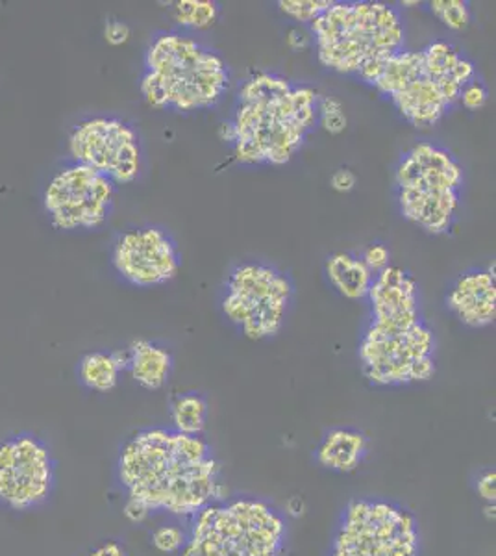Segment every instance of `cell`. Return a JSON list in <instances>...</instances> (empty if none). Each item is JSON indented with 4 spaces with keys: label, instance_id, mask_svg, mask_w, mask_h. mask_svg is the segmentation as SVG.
<instances>
[{
    "label": "cell",
    "instance_id": "cell-1",
    "mask_svg": "<svg viewBox=\"0 0 496 556\" xmlns=\"http://www.w3.org/2000/svg\"><path fill=\"white\" fill-rule=\"evenodd\" d=\"M117 479L130 500L180 519L227 501L220 464L202 437L167 427L139 430L120 450Z\"/></svg>",
    "mask_w": 496,
    "mask_h": 556
},
{
    "label": "cell",
    "instance_id": "cell-2",
    "mask_svg": "<svg viewBox=\"0 0 496 556\" xmlns=\"http://www.w3.org/2000/svg\"><path fill=\"white\" fill-rule=\"evenodd\" d=\"M319 93L277 73L259 71L241 84L232 119L222 123L239 164H290L317 127Z\"/></svg>",
    "mask_w": 496,
    "mask_h": 556
},
{
    "label": "cell",
    "instance_id": "cell-3",
    "mask_svg": "<svg viewBox=\"0 0 496 556\" xmlns=\"http://www.w3.org/2000/svg\"><path fill=\"white\" fill-rule=\"evenodd\" d=\"M308 28L325 70L356 76L367 86L406 41L400 12L372 0L332 2Z\"/></svg>",
    "mask_w": 496,
    "mask_h": 556
},
{
    "label": "cell",
    "instance_id": "cell-4",
    "mask_svg": "<svg viewBox=\"0 0 496 556\" xmlns=\"http://www.w3.org/2000/svg\"><path fill=\"white\" fill-rule=\"evenodd\" d=\"M230 67L219 52L182 30L152 38L145 52L141 96L154 110L193 114L214 108L230 88Z\"/></svg>",
    "mask_w": 496,
    "mask_h": 556
},
{
    "label": "cell",
    "instance_id": "cell-5",
    "mask_svg": "<svg viewBox=\"0 0 496 556\" xmlns=\"http://www.w3.org/2000/svg\"><path fill=\"white\" fill-rule=\"evenodd\" d=\"M463 180V167L453 152L432 141L417 143L396 164L400 214L428 235H446L461 208Z\"/></svg>",
    "mask_w": 496,
    "mask_h": 556
},
{
    "label": "cell",
    "instance_id": "cell-6",
    "mask_svg": "<svg viewBox=\"0 0 496 556\" xmlns=\"http://www.w3.org/2000/svg\"><path fill=\"white\" fill-rule=\"evenodd\" d=\"M285 519L262 500L215 503L189 519L180 556H282Z\"/></svg>",
    "mask_w": 496,
    "mask_h": 556
},
{
    "label": "cell",
    "instance_id": "cell-7",
    "mask_svg": "<svg viewBox=\"0 0 496 556\" xmlns=\"http://www.w3.org/2000/svg\"><path fill=\"white\" fill-rule=\"evenodd\" d=\"M293 295L290 275L265 262H243L228 275L220 308L241 334L262 342L280 334Z\"/></svg>",
    "mask_w": 496,
    "mask_h": 556
},
{
    "label": "cell",
    "instance_id": "cell-8",
    "mask_svg": "<svg viewBox=\"0 0 496 556\" xmlns=\"http://www.w3.org/2000/svg\"><path fill=\"white\" fill-rule=\"evenodd\" d=\"M419 521L408 508L380 497L345 506L333 532L330 556H419Z\"/></svg>",
    "mask_w": 496,
    "mask_h": 556
},
{
    "label": "cell",
    "instance_id": "cell-9",
    "mask_svg": "<svg viewBox=\"0 0 496 556\" xmlns=\"http://www.w3.org/2000/svg\"><path fill=\"white\" fill-rule=\"evenodd\" d=\"M365 379L374 386H409L435 375V334L424 319L409 325L367 323L358 348Z\"/></svg>",
    "mask_w": 496,
    "mask_h": 556
},
{
    "label": "cell",
    "instance_id": "cell-10",
    "mask_svg": "<svg viewBox=\"0 0 496 556\" xmlns=\"http://www.w3.org/2000/svg\"><path fill=\"white\" fill-rule=\"evenodd\" d=\"M67 151L73 164L101 173L115 186L138 180L143 164L138 130L119 117L80 121L71 132Z\"/></svg>",
    "mask_w": 496,
    "mask_h": 556
},
{
    "label": "cell",
    "instance_id": "cell-11",
    "mask_svg": "<svg viewBox=\"0 0 496 556\" xmlns=\"http://www.w3.org/2000/svg\"><path fill=\"white\" fill-rule=\"evenodd\" d=\"M115 188L101 173L71 162L47 184L43 208L58 230H97L110 219Z\"/></svg>",
    "mask_w": 496,
    "mask_h": 556
},
{
    "label": "cell",
    "instance_id": "cell-12",
    "mask_svg": "<svg viewBox=\"0 0 496 556\" xmlns=\"http://www.w3.org/2000/svg\"><path fill=\"white\" fill-rule=\"evenodd\" d=\"M56 460L51 447L30 432L0 440V505L28 513L51 500Z\"/></svg>",
    "mask_w": 496,
    "mask_h": 556
},
{
    "label": "cell",
    "instance_id": "cell-13",
    "mask_svg": "<svg viewBox=\"0 0 496 556\" xmlns=\"http://www.w3.org/2000/svg\"><path fill=\"white\" fill-rule=\"evenodd\" d=\"M112 264L128 285L156 288L178 275L182 254L167 230L149 225L130 228L115 240Z\"/></svg>",
    "mask_w": 496,
    "mask_h": 556
},
{
    "label": "cell",
    "instance_id": "cell-14",
    "mask_svg": "<svg viewBox=\"0 0 496 556\" xmlns=\"http://www.w3.org/2000/svg\"><path fill=\"white\" fill-rule=\"evenodd\" d=\"M365 301L369 303V323L409 325L422 319L419 285L403 267L390 266L378 273Z\"/></svg>",
    "mask_w": 496,
    "mask_h": 556
},
{
    "label": "cell",
    "instance_id": "cell-15",
    "mask_svg": "<svg viewBox=\"0 0 496 556\" xmlns=\"http://www.w3.org/2000/svg\"><path fill=\"white\" fill-rule=\"evenodd\" d=\"M446 308L469 329H485L496 319V280L493 269L463 273L446 293Z\"/></svg>",
    "mask_w": 496,
    "mask_h": 556
},
{
    "label": "cell",
    "instance_id": "cell-16",
    "mask_svg": "<svg viewBox=\"0 0 496 556\" xmlns=\"http://www.w3.org/2000/svg\"><path fill=\"white\" fill-rule=\"evenodd\" d=\"M424 75L437 86L446 101L454 106L459 96L476 76V65L471 58L456 49L453 43L435 39L421 51Z\"/></svg>",
    "mask_w": 496,
    "mask_h": 556
},
{
    "label": "cell",
    "instance_id": "cell-17",
    "mask_svg": "<svg viewBox=\"0 0 496 556\" xmlns=\"http://www.w3.org/2000/svg\"><path fill=\"white\" fill-rule=\"evenodd\" d=\"M390 101L400 117L419 130H428L440 125L441 119L453 108L437 86L424 75V70L414 83H409L406 88L391 97Z\"/></svg>",
    "mask_w": 496,
    "mask_h": 556
},
{
    "label": "cell",
    "instance_id": "cell-18",
    "mask_svg": "<svg viewBox=\"0 0 496 556\" xmlns=\"http://www.w3.org/2000/svg\"><path fill=\"white\" fill-rule=\"evenodd\" d=\"M369 453V440L352 427H333L315 451V460L332 473H354Z\"/></svg>",
    "mask_w": 496,
    "mask_h": 556
},
{
    "label": "cell",
    "instance_id": "cell-19",
    "mask_svg": "<svg viewBox=\"0 0 496 556\" xmlns=\"http://www.w3.org/2000/svg\"><path fill=\"white\" fill-rule=\"evenodd\" d=\"M128 351V374L136 384L149 392H157L169 382L175 358L167 349L151 340H133Z\"/></svg>",
    "mask_w": 496,
    "mask_h": 556
},
{
    "label": "cell",
    "instance_id": "cell-20",
    "mask_svg": "<svg viewBox=\"0 0 496 556\" xmlns=\"http://www.w3.org/2000/svg\"><path fill=\"white\" fill-rule=\"evenodd\" d=\"M327 277L333 290L348 301H365L374 280V275L365 266L361 256L348 251L328 256Z\"/></svg>",
    "mask_w": 496,
    "mask_h": 556
},
{
    "label": "cell",
    "instance_id": "cell-21",
    "mask_svg": "<svg viewBox=\"0 0 496 556\" xmlns=\"http://www.w3.org/2000/svg\"><path fill=\"white\" fill-rule=\"evenodd\" d=\"M128 369V351H93L78 364V380L88 390L107 393L119 384L120 374Z\"/></svg>",
    "mask_w": 496,
    "mask_h": 556
},
{
    "label": "cell",
    "instance_id": "cell-22",
    "mask_svg": "<svg viewBox=\"0 0 496 556\" xmlns=\"http://www.w3.org/2000/svg\"><path fill=\"white\" fill-rule=\"evenodd\" d=\"M207 414V401L201 393H182L170 405V429L186 437H202L206 430Z\"/></svg>",
    "mask_w": 496,
    "mask_h": 556
},
{
    "label": "cell",
    "instance_id": "cell-23",
    "mask_svg": "<svg viewBox=\"0 0 496 556\" xmlns=\"http://www.w3.org/2000/svg\"><path fill=\"white\" fill-rule=\"evenodd\" d=\"M219 13L212 0H178L173 4V20L188 34L209 30L219 21Z\"/></svg>",
    "mask_w": 496,
    "mask_h": 556
},
{
    "label": "cell",
    "instance_id": "cell-24",
    "mask_svg": "<svg viewBox=\"0 0 496 556\" xmlns=\"http://www.w3.org/2000/svg\"><path fill=\"white\" fill-rule=\"evenodd\" d=\"M428 7H430V12L434 13L435 17L448 30L461 33L471 25L472 13L469 2H463V0H432Z\"/></svg>",
    "mask_w": 496,
    "mask_h": 556
},
{
    "label": "cell",
    "instance_id": "cell-25",
    "mask_svg": "<svg viewBox=\"0 0 496 556\" xmlns=\"http://www.w3.org/2000/svg\"><path fill=\"white\" fill-rule=\"evenodd\" d=\"M317 125L325 132L333 134V136L345 132L348 119H346L343 102L340 99H335V97H319V102H317Z\"/></svg>",
    "mask_w": 496,
    "mask_h": 556
},
{
    "label": "cell",
    "instance_id": "cell-26",
    "mask_svg": "<svg viewBox=\"0 0 496 556\" xmlns=\"http://www.w3.org/2000/svg\"><path fill=\"white\" fill-rule=\"evenodd\" d=\"M330 4L332 0H280L278 2L280 12L301 26L311 25Z\"/></svg>",
    "mask_w": 496,
    "mask_h": 556
},
{
    "label": "cell",
    "instance_id": "cell-27",
    "mask_svg": "<svg viewBox=\"0 0 496 556\" xmlns=\"http://www.w3.org/2000/svg\"><path fill=\"white\" fill-rule=\"evenodd\" d=\"M151 542L160 553L176 555L188 542V531H183L178 525H164L152 532Z\"/></svg>",
    "mask_w": 496,
    "mask_h": 556
},
{
    "label": "cell",
    "instance_id": "cell-28",
    "mask_svg": "<svg viewBox=\"0 0 496 556\" xmlns=\"http://www.w3.org/2000/svg\"><path fill=\"white\" fill-rule=\"evenodd\" d=\"M359 256H361L365 266L369 267V271L374 277H377L378 273H382L383 269H387L391 266L390 247L383 245V243H372Z\"/></svg>",
    "mask_w": 496,
    "mask_h": 556
},
{
    "label": "cell",
    "instance_id": "cell-29",
    "mask_svg": "<svg viewBox=\"0 0 496 556\" xmlns=\"http://www.w3.org/2000/svg\"><path fill=\"white\" fill-rule=\"evenodd\" d=\"M489 101V91H487V86H485L482 80H478L476 76L472 78L471 83L467 84L463 91H461V96H459V102L467 108V110H480V108H484Z\"/></svg>",
    "mask_w": 496,
    "mask_h": 556
},
{
    "label": "cell",
    "instance_id": "cell-30",
    "mask_svg": "<svg viewBox=\"0 0 496 556\" xmlns=\"http://www.w3.org/2000/svg\"><path fill=\"white\" fill-rule=\"evenodd\" d=\"M476 493L487 505H495L496 501V473L495 469H485L476 479Z\"/></svg>",
    "mask_w": 496,
    "mask_h": 556
},
{
    "label": "cell",
    "instance_id": "cell-31",
    "mask_svg": "<svg viewBox=\"0 0 496 556\" xmlns=\"http://www.w3.org/2000/svg\"><path fill=\"white\" fill-rule=\"evenodd\" d=\"M130 34H132L130 26L123 23V21H107L106 26H104V39L114 47L125 45L130 39Z\"/></svg>",
    "mask_w": 496,
    "mask_h": 556
},
{
    "label": "cell",
    "instance_id": "cell-32",
    "mask_svg": "<svg viewBox=\"0 0 496 556\" xmlns=\"http://www.w3.org/2000/svg\"><path fill=\"white\" fill-rule=\"evenodd\" d=\"M288 45L293 51H306L308 47H311L314 38H311L308 26H293L288 33Z\"/></svg>",
    "mask_w": 496,
    "mask_h": 556
},
{
    "label": "cell",
    "instance_id": "cell-33",
    "mask_svg": "<svg viewBox=\"0 0 496 556\" xmlns=\"http://www.w3.org/2000/svg\"><path fill=\"white\" fill-rule=\"evenodd\" d=\"M125 516L130 523H145L147 519L151 518L152 513L149 506L143 505L141 501L130 500L126 501L125 505Z\"/></svg>",
    "mask_w": 496,
    "mask_h": 556
},
{
    "label": "cell",
    "instance_id": "cell-34",
    "mask_svg": "<svg viewBox=\"0 0 496 556\" xmlns=\"http://www.w3.org/2000/svg\"><path fill=\"white\" fill-rule=\"evenodd\" d=\"M330 184H332L333 190L340 191V193H348V191L356 188L358 177L351 169H338L330 178Z\"/></svg>",
    "mask_w": 496,
    "mask_h": 556
},
{
    "label": "cell",
    "instance_id": "cell-35",
    "mask_svg": "<svg viewBox=\"0 0 496 556\" xmlns=\"http://www.w3.org/2000/svg\"><path fill=\"white\" fill-rule=\"evenodd\" d=\"M88 556H126V549L119 542L107 540L104 544L94 547Z\"/></svg>",
    "mask_w": 496,
    "mask_h": 556
},
{
    "label": "cell",
    "instance_id": "cell-36",
    "mask_svg": "<svg viewBox=\"0 0 496 556\" xmlns=\"http://www.w3.org/2000/svg\"><path fill=\"white\" fill-rule=\"evenodd\" d=\"M419 2H403V7H417Z\"/></svg>",
    "mask_w": 496,
    "mask_h": 556
}]
</instances>
